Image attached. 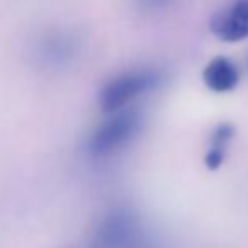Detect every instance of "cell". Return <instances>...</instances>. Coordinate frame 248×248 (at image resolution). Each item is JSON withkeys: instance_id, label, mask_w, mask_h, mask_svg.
I'll list each match as a JSON object with an SVG mask.
<instances>
[{"instance_id": "obj_1", "label": "cell", "mask_w": 248, "mask_h": 248, "mask_svg": "<svg viewBox=\"0 0 248 248\" xmlns=\"http://www.w3.org/2000/svg\"><path fill=\"white\" fill-rule=\"evenodd\" d=\"M162 72L155 68L131 70V72L121 73L104 85L99 97L100 107L107 114L117 112L136 97L156 89L162 83Z\"/></svg>"}, {"instance_id": "obj_2", "label": "cell", "mask_w": 248, "mask_h": 248, "mask_svg": "<svg viewBox=\"0 0 248 248\" xmlns=\"http://www.w3.org/2000/svg\"><path fill=\"white\" fill-rule=\"evenodd\" d=\"M141 128V114L138 109H121L110 119L104 121L93 131L89 141V152L93 156H109L129 145Z\"/></svg>"}, {"instance_id": "obj_3", "label": "cell", "mask_w": 248, "mask_h": 248, "mask_svg": "<svg viewBox=\"0 0 248 248\" xmlns=\"http://www.w3.org/2000/svg\"><path fill=\"white\" fill-rule=\"evenodd\" d=\"M211 32L224 43H238L248 38V0H234L211 19Z\"/></svg>"}, {"instance_id": "obj_4", "label": "cell", "mask_w": 248, "mask_h": 248, "mask_svg": "<svg viewBox=\"0 0 248 248\" xmlns=\"http://www.w3.org/2000/svg\"><path fill=\"white\" fill-rule=\"evenodd\" d=\"M202 80L209 90L216 93H226L236 89L240 82V72L230 58L216 56L206 65L202 72Z\"/></svg>"}, {"instance_id": "obj_5", "label": "cell", "mask_w": 248, "mask_h": 248, "mask_svg": "<svg viewBox=\"0 0 248 248\" xmlns=\"http://www.w3.org/2000/svg\"><path fill=\"white\" fill-rule=\"evenodd\" d=\"M234 136V128L231 124L224 123L219 124L216 129L213 131V136H211V146L206 153V167L209 170H217L224 162V156H226V150L230 141Z\"/></svg>"}, {"instance_id": "obj_6", "label": "cell", "mask_w": 248, "mask_h": 248, "mask_svg": "<svg viewBox=\"0 0 248 248\" xmlns=\"http://www.w3.org/2000/svg\"><path fill=\"white\" fill-rule=\"evenodd\" d=\"M70 39L72 38H65V36H62V34L46 38V41L43 43V46H41L39 55L48 63H63L65 60H68L73 53V45Z\"/></svg>"}, {"instance_id": "obj_7", "label": "cell", "mask_w": 248, "mask_h": 248, "mask_svg": "<svg viewBox=\"0 0 248 248\" xmlns=\"http://www.w3.org/2000/svg\"><path fill=\"white\" fill-rule=\"evenodd\" d=\"M128 248H163V245L158 241V238L155 236L153 233H150L148 230L145 231L143 234H140Z\"/></svg>"}, {"instance_id": "obj_8", "label": "cell", "mask_w": 248, "mask_h": 248, "mask_svg": "<svg viewBox=\"0 0 248 248\" xmlns=\"http://www.w3.org/2000/svg\"><path fill=\"white\" fill-rule=\"evenodd\" d=\"M172 0H138L140 7L143 11H158L162 7H167Z\"/></svg>"}, {"instance_id": "obj_9", "label": "cell", "mask_w": 248, "mask_h": 248, "mask_svg": "<svg viewBox=\"0 0 248 248\" xmlns=\"http://www.w3.org/2000/svg\"><path fill=\"white\" fill-rule=\"evenodd\" d=\"M73 248H97V247H93L92 243H89V245H83V247H73Z\"/></svg>"}]
</instances>
